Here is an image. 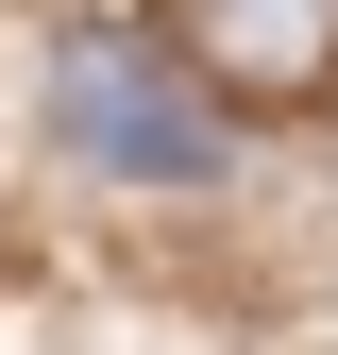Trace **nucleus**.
<instances>
[{
    "label": "nucleus",
    "instance_id": "obj_1",
    "mask_svg": "<svg viewBox=\"0 0 338 355\" xmlns=\"http://www.w3.org/2000/svg\"><path fill=\"white\" fill-rule=\"evenodd\" d=\"M51 136L102 169V187H220V169H237L220 85L169 68L152 34H68V51H51Z\"/></svg>",
    "mask_w": 338,
    "mask_h": 355
},
{
    "label": "nucleus",
    "instance_id": "obj_2",
    "mask_svg": "<svg viewBox=\"0 0 338 355\" xmlns=\"http://www.w3.org/2000/svg\"><path fill=\"white\" fill-rule=\"evenodd\" d=\"M169 34H186V68L220 85V102H254V119L338 102V0H169Z\"/></svg>",
    "mask_w": 338,
    "mask_h": 355
}]
</instances>
